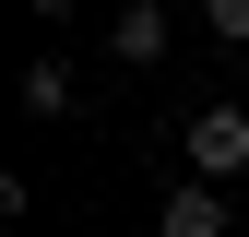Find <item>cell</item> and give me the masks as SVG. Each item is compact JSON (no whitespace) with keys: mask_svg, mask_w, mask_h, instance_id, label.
<instances>
[{"mask_svg":"<svg viewBox=\"0 0 249 237\" xmlns=\"http://www.w3.org/2000/svg\"><path fill=\"white\" fill-rule=\"evenodd\" d=\"M202 24H213L226 48H249V0H202Z\"/></svg>","mask_w":249,"mask_h":237,"instance_id":"obj_5","label":"cell"},{"mask_svg":"<svg viewBox=\"0 0 249 237\" xmlns=\"http://www.w3.org/2000/svg\"><path fill=\"white\" fill-rule=\"evenodd\" d=\"M119 59H131V71L166 59V0H131V12H119Z\"/></svg>","mask_w":249,"mask_h":237,"instance_id":"obj_4","label":"cell"},{"mask_svg":"<svg viewBox=\"0 0 249 237\" xmlns=\"http://www.w3.org/2000/svg\"><path fill=\"white\" fill-rule=\"evenodd\" d=\"M237 214H226V178H178L166 202H154V237H226Z\"/></svg>","mask_w":249,"mask_h":237,"instance_id":"obj_2","label":"cell"},{"mask_svg":"<svg viewBox=\"0 0 249 237\" xmlns=\"http://www.w3.org/2000/svg\"><path fill=\"white\" fill-rule=\"evenodd\" d=\"M178 166H190V178H226V190H237V178H249V107H202L190 131H178Z\"/></svg>","mask_w":249,"mask_h":237,"instance_id":"obj_1","label":"cell"},{"mask_svg":"<svg viewBox=\"0 0 249 237\" xmlns=\"http://www.w3.org/2000/svg\"><path fill=\"white\" fill-rule=\"evenodd\" d=\"M36 12H48V24H71V12H83V0H36Z\"/></svg>","mask_w":249,"mask_h":237,"instance_id":"obj_6","label":"cell"},{"mask_svg":"<svg viewBox=\"0 0 249 237\" xmlns=\"http://www.w3.org/2000/svg\"><path fill=\"white\" fill-rule=\"evenodd\" d=\"M71 107H83L71 59H24V118H71Z\"/></svg>","mask_w":249,"mask_h":237,"instance_id":"obj_3","label":"cell"}]
</instances>
